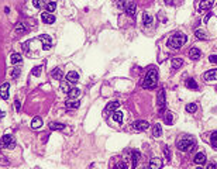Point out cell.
<instances>
[{
  "label": "cell",
  "mask_w": 217,
  "mask_h": 169,
  "mask_svg": "<svg viewBox=\"0 0 217 169\" xmlns=\"http://www.w3.org/2000/svg\"><path fill=\"white\" fill-rule=\"evenodd\" d=\"M186 40H188V37L185 35L183 32H176V34H174L168 40V47L172 48V49H179L185 42H186Z\"/></svg>",
  "instance_id": "obj_1"
},
{
  "label": "cell",
  "mask_w": 217,
  "mask_h": 169,
  "mask_svg": "<svg viewBox=\"0 0 217 169\" xmlns=\"http://www.w3.org/2000/svg\"><path fill=\"white\" fill-rule=\"evenodd\" d=\"M157 83H158V72L155 69H150L145 75V79H144L142 86L145 89H152V87L157 86Z\"/></svg>",
  "instance_id": "obj_2"
},
{
  "label": "cell",
  "mask_w": 217,
  "mask_h": 169,
  "mask_svg": "<svg viewBox=\"0 0 217 169\" xmlns=\"http://www.w3.org/2000/svg\"><path fill=\"white\" fill-rule=\"evenodd\" d=\"M176 147L180 151H190L192 148L195 147V140L193 138H183V140H180L179 143H178Z\"/></svg>",
  "instance_id": "obj_3"
},
{
  "label": "cell",
  "mask_w": 217,
  "mask_h": 169,
  "mask_svg": "<svg viewBox=\"0 0 217 169\" xmlns=\"http://www.w3.org/2000/svg\"><path fill=\"white\" fill-rule=\"evenodd\" d=\"M0 147L1 148H7V149H13L16 147V141L11 135H3L0 138Z\"/></svg>",
  "instance_id": "obj_4"
},
{
  "label": "cell",
  "mask_w": 217,
  "mask_h": 169,
  "mask_svg": "<svg viewBox=\"0 0 217 169\" xmlns=\"http://www.w3.org/2000/svg\"><path fill=\"white\" fill-rule=\"evenodd\" d=\"M38 38H40V41L43 44L44 49H49V48H51V45H52V38L49 37V35L44 34V35H40Z\"/></svg>",
  "instance_id": "obj_5"
},
{
  "label": "cell",
  "mask_w": 217,
  "mask_h": 169,
  "mask_svg": "<svg viewBox=\"0 0 217 169\" xmlns=\"http://www.w3.org/2000/svg\"><path fill=\"white\" fill-rule=\"evenodd\" d=\"M9 89H10V84L7 83V82L1 84V87H0V96H1L3 100H7V99H9Z\"/></svg>",
  "instance_id": "obj_6"
},
{
  "label": "cell",
  "mask_w": 217,
  "mask_h": 169,
  "mask_svg": "<svg viewBox=\"0 0 217 169\" xmlns=\"http://www.w3.org/2000/svg\"><path fill=\"white\" fill-rule=\"evenodd\" d=\"M148 127H150L148 121H144V120H140V121L134 123V128H136L137 131H145V130H148Z\"/></svg>",
  "instance_id": "obj_7"
},
{
  "label": "cell",
  "mask_w": 217,
  "mask_h": 169,
  "mask_svg": "<svg viewBox=\"0 0 217 169\" xmlns=\"http://www.w3.org/2000/svg\"><path fill=\"white\" fill-rule=\"evenodd\" d=\"M41 20L45 23V24H52L55 21V17L52 13H48V11H45V13H43L41 14Z\"/></svg>",
  "instance_id": "obj_8"
},
{
  "label": "cell",
  "mask_w": 217,
  "mask_h": 169,
  "mask_svg": "<svg viewBox=\"0 0 217 169\" xmlns=\"http://www.w3.org/2000/svg\"><path fill=\"white\" fill-rule=\"evenodd\" d=\"M213 4H214V0H202V3L199 4V11L209 10L213 7Z\"/></svg>",
  "instance_id": "obj_9"
},
{
  "label": "cell",
  "mask_w": 217,
  "mask_h": 169,
  "mask_svg": "<svg viewBox=\"0 0 217 169\" xmlns=\"http://www.w3.org/2000/svg\"><path fill=\"white\" fill-rule=\"evenodd\" d=\"M66 80H68L69 83H76V82L79 80V73L75 72V71L68 72V73H66Z\"/></svg>",
  "instance_id": "obj_10"
},
{
  "label": "cell",
  "mask_w": 217,
  "mask_h": 169,
  "mask_svg": "<svg viewBox=\"0 0 217 169\" xmlns=\"http://www.w3.org/2000/svg\"><path fill=\"white\" fill-rule=\"evenodd\" d=\"M120 107V103L119 101H110L107 106H106V109H104V114H107V113H111V111H116L117 109Z\"/></svg>",
  "instance_id": "obj_11"
},
{
  "label": "cell",
  "mask_w": 217,
  "mask_h": 169,
  "mask_svg": "<svg viewBox=\"0 0 217 169\" xmlns=\"http://www.w3.org/2000/svg\"><path fill=\"white\" fill-rule=\"evenodd\" d=\"M162 159H159V158H154L150 161V169H161L162 168Z\"/></svg>",
  "instance_id": "obj_12"
},
{
  "label": "cell",
  "mask_w": 217,
  "mask_h": 169,
  "mask_svg": "<svg viewBox=\"0 0 217 169\" xmlns=\"http://www.w3.org/2000/svg\"><path fill=\"white\" fill-rule=\"evenodd\" d=\"M124 7H125V13H127V14H128L130 17H134V16H136L137 6L134 4V3H127Z\"/></svg>",
  "instance_id": "obj_13"
},
{
  "label": "cell",
  "mask_w": 217,
  "mask_h": 169,
  "mask_svg": "<svg viewBox=\"0 0 217 169\" xmlns=\"http://www.w3.org/2000/svg\"><path fill=\"white\" fill-rule=\"evenodd\" d=\"M158 106H159L161 110L165 107V90L163 89H161L159 93H158Z\"/></svg>",
  "instance_id": "obj_14"
},
{
  "label": "cell",
  "mask_w": 217,
  "mask_h": 169,
  "mask_svg": "<svg viewBox=\"0 0 217 169\" xmlns=\"http://www.w3.org/2000/svg\"><path fill=\"white\" fill-rule=\"evenodd\" d=\"M205 80H217V69L207 71L205 73Z\"/></svg>",
  "instance_id": "obj_15"
},
{
  "label": "cell",
  "mask_w": 217,
  "mask_h": 169,
  "mask_svg": "<svg viewBox=\"0 0 217 169\" xmlns=\"http://www.w3.org/2000/svg\"><path fill=\"white\" fill-rule=\"evenodd\" d=\"M193 162H195V164H197L199 166H200L202 164H205V162H206V155H205L203 152L196 154V157H195V159H193Z\"/></svg>",
  "instance_id": "obj_16"
},
{
  "label": "cell",
  "mask_w": 217,
  "mask_h": 169,
  "mask_svg": "<svg viewBox=\"0 0 217 169\" xmlns=\"http://www.w3.org/2000/svg\"><path fill=\"white\" fill-rule=\"evenodd\" d=\"M30 28H28L27 23H20V24H17L16 26V32L17 34H24V32H27Z\"/></svg>",
  "instance_id": "obj_17"
},
{
  "label": "cell",
  "mask_w": 217,
  "mask_h": 169,
  "mask_svg": "<svg viewBox=\"0 0 217 169\" xmlns=\"http://www.w3.org/2000/svg\"><path fill=\"white\" fill-rule=\"evenodd\" d=\"M189 57H190V59H193V61L199 59L202 57L200 49H197V48H192V49L189 51Z\"/></svg>",
  "instance_id": "obj_18"
},
{
  "label": "cell",
  "mask_w": 217,
  "mask_h": 169,
  "mask_svg": "<svg viewBox=\"0 0 217 169\" xmlns=\"http://www.w3.org/2000/svg\"><path fill=\"white\" fill-rule=\"evenodd\" d=\"M142 23H144L145 27H151L152 26V17L150 16L148 13H144V16H142Z\"/></svg>",
  "instance_id": "obj_19"
},
{
  "label": "cell",
  "mask_w": 217,
  "mask_h": 169,
  "mask_svg": "<svg viewBox=\"0 0 217 169\" xmlns=\"http://www.w3.org/2000/svg\"><path fill=\"white\" fill-rule=\"evenodd\" d=\"M171 63H172V68L174 69H179L182 65H183V59L182 58H174L172 61H171Z\"/></svg>",
  "instance_id": "obj_20"
},
{
  "label": "cell",
  "mask_w": 217,
  "mask_h": 169,
  "mask_svg": "<svg viewBox=\"0 0 217 169\" xmlns=\"http://www.w3.org/2000/svg\"><path fill=\"white\" fill-rule=\"evenodd\" d=\"M65 126L64 124H61V123H49V130H55V131H61V130H64Z\"/></svg>",
  "instance_id": "obj_21"
},
{
  "label": "cell",
  "mask_w": 217,
  "mask_h": 169,
  "mask_svg": "<svg viewBox=\"0 0 217 169\" xmlns=\"http://www.w3.org/2000/svg\"><path fill=\"white\" fill-rule=\"evenodd\" d=\"M11 63H13V65H17V63H20L23 61V57L21 55H20V54H11Z\"/></svg>",
  "instance_id": "obj_22"
},
{
  "label": "cell",
  "mask_w": 217,
  "mask_h": 169,
  "mask_svg": "<svg viewBox=\"0 0 217 169\" xmlns=\"http://www.w3.org/2000/svg\"><path fill=\"white\" fill-rule=\"evenodd\" d=\"M113 120L116 123H120V124H121V123H123V113L120 110H116L113 114Z\"/></svg>",
  "instance_id": "obj_23"
},
{
  "label": "cell",
  "mask_w": 217,
  "mask_h": 169,
  "mask_svg": "<svg viewBox=\"0 0 217 169\" xmlns=\"http://www.w3.org/2000/svg\"><path fill=\"white\" fill-rule=\"evenodd\" d=\"M65 106L68 107V109H78L79 106H81V103L78 100H68L65 103Z\"/></svg>",
  "instance_id": "obj_24"
},
{
  "label": "cell",
  "mask_w": 217,
  "mask_h": 169,
  "mask_svg": "<svg viewBox=\"0 0 217 169\" xmlns=\"http://www.w3.org/2000/svg\"><path fill=\"white\" fill-rule=\"evenodd\" d=\"M41 126H43V118L41 117H34L33 123H31V127L33 128H40Z\"/></svg>",
  "instance_id": "obj_25"
},
{
  "label": "cell",
  "mask_w": 217,
  "mask_h": 169,
  "mask_svg": "<svg viewBox=\"0 0 217 169\" xmlns=\"http://www.w3.org/2000/svg\"><path fill=\"white\" fill-rule=\"evenodd\" d=\"M186 87H189V89H192V90H197V84H196V82H195V79H186Z\"/></svg>",
  "instance_id": "obj_26"
},
{
  "label": "cell",
  "mask_w": 217,
  "mask_h": 169,
  "mask_svg": "<svg viewBox=\"0 0 217 169\" xmlns=\"http://www.w3.org/2000/svg\"><path fill=\"white\" fill-rule=\"evenodd\" d=\"M131 157H133V168H136L137 164H138V159H140V152L138 151H133Z\"/></svg>",
  "instance_id": "obj_27"
},
{
  "label": "cell",
  "mask_w": 217,
  "mask_h": 169,
  "mask_svg": "<svg viewBox=\"0 0 217 169\" xmlns=\"http://www.w3.org/2000/svg\"><path fill=\"white\" fill-rule=\"evenodd\" d=\"M161 134H162L161 126H159V124H155V126H154V130H152V135H154V137H161Z\"/></svg>",
  "instance_id": "obj_28"
},
{
  "label": "cell",
  "mask_w": 217,
  "mask_h": 169,
  "mask_svg": "<svg viewBox=\"0 0 217 169\" xmlns=\"http://www.w3.org/2000/svg\"><path fill=\"white\" fill-rule=\"evenodd\" d=\"M163 121H165V124L171 126V124L174 123V116H172V113H166V114L163 116Z\"/></svg>",
  "instance_id": "obj_29"
},
{
  "label": "cell",
  "mask_w": 217,
  "mask_h": 169,
  "mask_svg": "<svg viewBox=\"0 0 217 169\" xmlns=\"http://www.w3.org/2000/svg\"><path fill=\"white\" fill-rule=\"evenodd\" d=\"M64 76V73H62V71H61L59 68H55L54 71H52V78L54 79H61Z\"/></svg>",
  "instance_id": "obj_30"
},
{
  "label": "cell",
  "mask_w": 217,
  "mask_h": 169,
  "mask_svg": "<svg viewBox=\"0 0 217 169\" xmlns=\"http://www.w3.org/2000/svg\"><path fill=\"white\" fill-rule=\"evenodd\" d=\"M195 35H196L197 38H199V40H206V38H207L206 32L203 31V30H200V28H199V30H196V31H195Z\"/></svg>",
  "instance_id": "obj_31"
},
{
  "label": "cell",
  "mask_w": 217,
  "mask_h": 169,
  "mask_svg": "<svg viewBox=\"0 0 217 169\" xmlns=\"http://www.w3.org/2000/svg\"><path fill=\"white\" fill-rule=\"evenodd\" d=\"M68 95H69V97H71V99H75V97H78V96L81 95V90L79 89H71L69 90V92H68Z\"/></svg>",
  "instance_id": "obj_32"
},
{
  "label": "cell",
  "mask_w": 217,
  "mask_h": 169,
  "mask_svg": "<svg viewBox=\"0 0 217 169\" xmlns=\"http://www.w3.org/2000/svg\"><path fill=\"white\" fill-rule=\"evenodd\" d=\"M210 144H212L213 148H216L217 149V131H214L212 134V137H210Z\"/></svg>",
  "instance_id": "obj_33"
},
{
  "label": "cell",
  "mask_w": 217,
  "mask_h": 169,
  "mask_svg": "<svg viewBox=\"0 0 217 169\" xmlns=\"http://www.w3.org/2000/svg\"><path fill=\"white\" fill-rule=\"evenodd\" d=\"M45 7H47L48 13H52V11H54L55 9H56V3H55V1H49V3H48L47 6H45Z\"/></svg>",
  "instance_id": "obj_34"
},
{
  "label": "cell",
  "mask_w": 217,
  "mask_h": 169,
  "mask_svg": "<svg viewBox=\"0 0 217 169\" xmlns=\"http://www.w3.org/2000/svg\"><path fill=\"white\" fill-rule=\"evenodd\" d=\"M196 109H197V106H196L195 103H189V104L186 106V111H188V113H195Z\"/></svg>",
  "instance_id": "obj_35"
},
{
  "label": "cell",
  "mask_w": 217,
  "mask_h": 169,
  "mask_svg": "<svg viewBox=\"0 0 217 169\" xmlns=\"http://www.w3.org/2000/svg\"><path fill=\"white\" fill-rule=\"evenodd\" d=\"M33 4L37 7V9H40V7H44L45 6V0H33Z\"/></svg>",
  "instance_id": "obj_36"
},
{
  "label": "cell",
  "mask_w": 217,
  "mask_h": 169,
  "mask_svg": "<svg viewBox=\"0 0 217 169\" xmlns=\"http://www.w3.org/2000/svg\"><path fill=\"white\" fill-rule=\"evenodd\" d=\"M41 72H43V66H35V68L31 71V73H33L34 76H40Z\"/></svg>",
  "instance_id": "obj_37"
},
{
  "label": "cell",
  "mask_w": 217,
  "mask_h": 169,
  "mask_svg": "<svg viewBox=\"0 0 217 169\" xmlns=\"http://www.w3.org/2000/svg\"><path fill=\"white\" fill-rule=\"evenodd\" d=\"M18 75H20V69H13V71H11V78H13V79H16Z\"/></svg>",
  "instance_id": "obj_38"
},
{
  "label": "cell",
  "mask_w": 217,
  "mask_h": 169,
  "mask_svg": "<svg viewBox=\"0 0 217 169\" xmlns=\"http://www.w3.org/2000/svg\"><path fill=\"white\" fill-rule=\"evenodd\" d=\"M116 169H127V164L125 162H119L116 165Z\"/></svg>",
  "instance_id": "obj_39"
},
{
  "label": "cell",
  "mask_w": 217,
  "mask_h": 169,
  "mask_svg": "<svg viewBox=\"0 0 217 169\" xmlns=\"http://www.w3.org/2000/svg\"><path fill=\"white\" fill-rule=\"evenodd\" d=\"M209 62L217 63V55H210V57H209Z\"/></svg>",
  "instance_id": "obj_40"
},
{
  "label": "cell",
  "mask_w": 217,
  "mask_h": 169,
  "mask_svg": "<svg viewBox=\"0 0 217 169\" xmlns=\"http://www.w3.org/2000/svg\"><path fill=\"white\" fill-rule=\"evenodd\" d=\"M61 90H62V92H69V87H68V84H66V83H62V84H61Z\"/></svg>",
  "instance_id": "obj_41"
},
{
  "label": "cell",
  "mask_w": 217,
  "mask_h": 169,
  "mask_svg": "<svg viewBox=\"0 0 217 169\" xmlns=\"http://www.w3.org/2000/svg\"><path fill=\"white\" fill-rule=\"evenodd\" d=\"M14 109H16L17 111H20V109H21V104H20V101L18 100L14 101Z\"/></svg>",
  "instance_id": "obj_42"
},
{
  "label": "cell",
  "mask_w": 217,
  "mask_h": 169,
  "mask_svg": "<svg viewBox=\"0 0 217 169\" xmlns=\"http://www.w3.org/2000/svg\"><path fill=\"white\" fill-rule=\"evenodd\" d=\"M206 169H216V165H214V164H212V162H210V164H207Z\"/></svg>",
  "instance_id": "obj_43"
},
{
  "label": "cell",
  "mask_w": 217,
  "mask_h": 169,
  "mask_svg": "<svg viewBox=\"0 0 217 169\" xmlns=\"http://www.w3.org/2000/svg\"><path fill=\"white\" fill-rule=\"evenodd\" d=\"M124 1H125V0H117V3H119L121 7H124V6H123V4H124Z\"/></svg>",
  "instance_id": "obj_44"
},
{
  "label": "cell",
  "mask_w": 217,
  "mask_h": 169,
  "mask_svg": "<svg viewBox=\"0 0 217 169\" xmlns=\"http://www.w3.org/2000/svg\"><path fill=\"white\" fill-rule=\"evenodd\" d=\"M163 1H165L166 4H172V0H163Z\"/></svg>",
  "instance_id": "obj_45"
},
{
  "label": "cell",
  "mask_w": 217,
  "mask_h": 169,
  "mask_svg": "<svg viewBox=\"0 0 217 169\" xmlns=\"http://www.w3.org/2000/svg\"><path fill=\"white\" fill-rule=\"evenodd\" d=\"M3 117H4V113H3V111L0 110V118H3Z\"/></svg>",
  "instance_id": "obj_46"
},
{
  "label": "cell",
  "mask_w": 217,
  "mask_h": 169,
  "mask_svg": "<svg viewBox=\"0 0 217 169\" xmlns=\"http://www.w3.org/2000/svg\"><path fill=\"white\" fill-rule=\"evenodd\" d=\"M196 169H202V168H200V166H197V168H196Z\"/></svg>",
  "instance_id": "obj_47"
}]
</instances>
